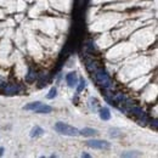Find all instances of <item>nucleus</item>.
I'll list each match as a JSON object with an SVG mask.
<instances>
[{
  "label": "nucleus",
  "mask_w": 158,
  "mask_h": 158,
  "mask_svg": "<svg viewBox=\"0 0 158 158\" xmlns=\"http://www.w3.org/2000/svg\"><path fill=\"white\" fill-rule=\"evenodd\" d=\"M100 117H101V119H103V120H108V119L111 118L110 110H108L107 107H103V108L101 110V112H100Z\"/></svg>",
  "instance_id": "6"
},
{
  "label": "nucleus",
  "mask_w": 158,
  "mask_h": 158,
  "mask_svg": "<svg viewBox=\"0 0 158 158\" xmlns=\"http://www.w3.org/2000/svg\"><path fill=\"white\" fill-rule=\"evenodd\" d=\"M67 82H68V84L71 85V86L76 85V83H77V76H76V73H69L67 76Z\"/></svg>",
  "instance_id": "8"
},
{
  "label": "nucleus",
  "mask_w": 158,
  "mask_h": 158,
  "mask_svg": "<svg viewBox=\"0 0 158 158\" xmlns=\"http://www.w3.org/2000/svg\"><path fill=\"white\" fill-rule=\"evenodd\" d=\"M86 145L95 150H110L111 148V144L108 141H103V140H90V141L86 142Z\"/></svg>",
  "instance_id": "2"
},
{
  "label": "nucleus",
  "mask_w": 158,
  "mask_h": 158,
  "mask_svg": "<svg viewBox=\"0 0 158 158\" xmlns=\"http://www.w3.org/2000/svg\"><path fill=\"white\" fill-rule=\"evenodd\" d=\"M84 85H85V83H84V82H82V83H80V85H79V88H78V91H82V89L84 88Z\"/></svg>",
  "instance_id": "11"
},
{
  "label": "nucleus",
  "mask_w": 158,
  "mask_h": 158,
  "mask_svg": "<svg viewBox=\"0 0 158 158\" xmlns=\"http://www.w3.org/2000/svg\"><path fill=\"white\" fill-rule=\"evenodd\" d=\"M42 102H39V101H37V102H30V103H28V105H26V106H23V110L24 111H34L36 110L39 105H40Z\"/></svg>",
  "instance_id": "7"
},
{
  "label": "nucleus",
  "mask_w": 158,
  "mask_h": 158,
  "mask_svg": "<svg viewBox=\"0 0 158 158\" xmlns=\"http://www.w3.org/2000/svg\"><path fill=\"white\" fill-rule=\"evenodd\" d=\"M56 93H57V90H56V88H51L50 89V91H49V94H47V99H54L55 96H56Z\"/></svg>",
  "instance_id": "9"
},
{
  "label": "nucleus",
  "mask_w": 158,
  "mask_h": 158,
  "mask_svg": "<svg viewBox=\"0 0 158 158\" xmlns=\"http://www.w3.org/2000/svg\"><path fill=\"white\" fill-rule=\"evenodd\" d=\"M54 129L59 133V134H62V135H67V136H78L79 135V130L72 125L69 124H66V123H62V122H59L55 124Z\"/></svg>",
  "instance_id": "1"
},
{
  "label": "nucleus",
  "mask_w": 158,
  "mask_h": 158,
  "mask_svg": "<svg viewBox=\"0 0 158 158\" xmlns=\"http://www.w3.org/2000/svg\"><path fill=\"white\" fill-rule=\"evenodd\" d=\"M140 156V153H122V157H135Z\"/></svg>",
  "instance_id": "10"
},
{
  "label": "nucleus",
  "mask_w": 158,
  "mask_h": 158,
  "mask_svg": "<svg viewBox=\"0 0 158 158\" xmlns=\"http://www.w3.org/2000/svg\"><path fill=\"white\" fill-rule=\"evenodd\" d=\"M43 133H44V130L40 128V127H34L32 130H30V137H37V136H40V135H43Z\"/></svg>",
  "instance_id": "5"
},
{
  "label": "nucleus",
  "mask_w": 158,
  "mask_h": 158,
  "mask_svg": "<svg viewBox=\"0 0 158 158\" xmlns=\"http://www.w3.org/2000/svg\"><path fill=\"white\" fill-rule=\"evenodd\" d=\"M3 152H4V147H0V156H3Z\"/></svg>",
  "instance_id": "12"
},
{
  "label": "nucleus",
  "mask_w": 158,
  "mask_h": 158,
  "mask_svg": "<svg viewBox=\"0 0 158 158\" xmlns=\"http://www.w3.org/2000/svg\"><path fill=\"white\" fill-rule=\"evenodd\" d=\"M52 111V107L49 106V105H45V103H40L39 106L34 110L36 113H42V114H46V113H50Z\"/></svg>",
  "instance_id": "3"
},
{
  "label": "nucleus",
  "mask_w": 158,
  "mask_h": 158,
  "mask_svg": "<svg viewBox=\"0 0 158 158\" xmlns=\"http://www.w3.org/2000/svg\"><path fill=\"white\" fill-rule=\"evenodd\" d=\"M79 134L83 136H94L97 134V130L93 129V128H84V129L79 130Z\"/></svg>",
  "instance_id": "4"
}]
</instances>
